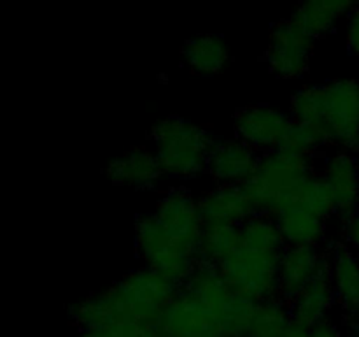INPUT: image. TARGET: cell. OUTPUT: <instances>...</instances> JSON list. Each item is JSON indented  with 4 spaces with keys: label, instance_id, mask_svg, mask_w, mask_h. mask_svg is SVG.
Returning a JSON list of instances; mask_svg holds the SVG:
<instances>
[{
    "label": "cell",
    "instance_id": "28",
    "mask_svg": "<svg viewBox=\"0 0 359 337\" xmlns=\"http://www.w3.org/2000/svg\"><path fill=\"white\" fill-rule=\"evenodd\" d=\"M77 337H165L158 325L128 323V325L111 326L100 330H81Z\"/></svg>",
    "mask_w": 359,
    "mask_h": 337
},
{
    "label": "cell",
    "instance_id": "10",
    "mask_svg": "<svg viewBox=\"0 0 359 337\" xmlns=\"http://www.w3.org/2000/svg\"><path fill=\"white\" fill-rule=\"evenodd\" d=\"M154 218L168 235L195 251L202 234L203 221L198 211V200L184 188H172L158 200Z\"/></svg>",
    "mask_w": 359,
    "mask_h": 337
},
{
    "label": "cell",
    "instance_id": "5",
    "mask_svg": "<svg viewBox=\"0 0 359 337\" xmlns=\"http://www.w3.org/2000/svg\"><path fill=\"white\" fill-rule=\"evenodd\" d=\"M135 248L146 267L160 272L177 286H182L198 265L195 251L168 235L154 214L137 216Z\"/></svg>",
    "mask_w": 359,
    "mask_h": 337
},
{
    "label": "cell",
    "instance_id": "14",
    "mask_svg": "<svg viewBox=\"0 0 359 337\" xmlns=\"http://www.w3.org/2000/svg\"><path fill=\"white\" fill-rule=\"evenodd\" d=\"M258 160V151L242 140H217L210 153L207 171L219 185L242 186L252 178Z\"/></svg>",
    "mask_w": 359,
    "mask_h": 337
},
{
    "label": "cell",
    "instance_id": "25",
    "mask_svg": "<svg viewBox=\"0 0 359 337\" xmlns=\"http://www.w3.org/2000/svg\"><path fill=\"white\" fill-rule=\"evenodd\" d=\"M323 109H325V86L311 84L304 86L291 98V119L302 125L321 130Z\"/></svg>",
    "mask_w": 359,
    "mask_h": 337
},
{
    "label": "cell",
    "instance_id": "16",
    "mask_svg": "<svg viewBox=\"0 0 359 337\" xmlns=\"http://www.w3.org/2000/svg\"><path fill=\"white\" fill-rule=\"evenodd\" d=\"M337 302L332 284V260L326 255L319 276L291 302H287L291 319L294 325L311 330L318 323L325 322L330 308Z\"/></svg>",
    "mask_w": 359,
    "mask_h": 337
},
{
    "label": "cell",
    "instance_id": "3",
    "mask_svg": "<svg viewBox=\"0 0 359 337\" xmlns=\"http://www.w3.org/2000/svg\"><path fill=\"white\" fill-rule=\"evenodd\" d=\"M151 140L161 172L175 179H189L209 167L216 137L189 119L170 116L151 128Z\"/></svg>",
    "mask_w": 359,
    "mask_h": 337
},
{
    "label": "cell",
    "instance_id": "8",
    "mask_svg": "<svg viewBox=\"0 0 359 337\" xmlns=\"http://www.w3.org/2000/svg\"><path fill=\"white\" fill-rule=\"evenodd\" d=\"M314 51V39L291 20L279 21L270 32L266 63L273 76L297 79L309 70Z\"/></svg>",
    "mask_w": 359,
    "mask_h": 337
},
{
    "label": "cell",
    "instance_id": "22",
    "mask_svg": "<svg viewBox=\"0 0 359 337\" xmlns=\"http://www.w3.org/2000/svg\"><path fill=\"white\" fill-rule=\"evenodd\" d=\"M241 248V230L230 225H203L195 248L198 263L219 267Z\"/></svg>",
    "mask_w": 359,
    "mask_h": 337
},
{
    "label": "cell",
    "instance_id": "9",
    "mask_svg": "<svg viewBox=\"0 0 359 337\" xmlns=\"http://www.w3.org/2000/svg\"><path fill=\"white\" fill-rule=\"evenodd\" d=\"M156 325L165 337H228L212 311L182 288L163 309Z\"/></svg>",
    "mask_w": 359,
    "mask_h": 337
},
{
    "label": "cell",
    "instance_id": "30",
    "mask_svg": "<svg viewBox=\"0 0 359 337\" xmlns=\"http://www.w3.org/2000/svg\"><path fill=\"white\" fill-rule=\"evenodd\" d=\"M347 44L349 49L359 58V4L349 14V23H347Z\"/></svg>",
    "mask_w": 359,
    "mask_h": 337
},
{
    "label": "cell",
    "instance_id": "1",
    "mask_svg": "<svg viewBox=\"0 0 359 337\" xmlns=\"http://www.w3.org/2000/svg\"><path fill=\"white\" fill-rule=\"evenodd\" d=\"M181 286L149 267L132 270L107 290L69 308V318L81 330L111 329L128 323L156 325L163 309Z\"/></svg>",
    "mask_w": 359,
    "mask_h": 337
},
{
    "label": "cell",
    "instance_id": "27",
    "mask_svg": "<svg viewBox=\"0 0 359 337\" xmlns=\"http://www.w3.org/2000/svg\"><path fill=\"white\" fill-rule=\"evenodd\" d=\"M297 202L323 220H328L332 214H335V200H333L328 185L323 181L319 174H314L305 183Z\"/></svg>",
    "mask_w": 359,
    "mask_h": 337
},
{
    "label": "cell",
    "instance_id": "2",
    "mask_svg": "<svg viewBox=\"0 0 359 337\" xmlns=\"http://www.w3.org/2000/svg\"><path fill=\"white\" fill-rule=\"evenodd\" d=\"M314 174V165L309 157L273 150L259 154L255 174L242 188L256 214L273 218L287 206L297 204L302 188Z\"/></svg>",
    "mask_w": 359,
    "mask_h": 337
},
{
    "label": "cell",
    "instance_id": "29",
    "mask_svg": "<svg viewBox=\"0 0 359 337\" xmlns=\"http://www.w3.org/2000/svg\"><path fill=\"white\" fill-rule=\"evenodd\" d=\"M344 223H346L344 225V239L347 242V248L359 258V213Z\"/></svg>",
    "mask_w": 359,
    "mask_h": 337
},
{
    "label": "cell",
    "instance_id": "11",
    "mask_svg": "<svg viewBox=\"0 0 359 337\" xmlns=\"http://www.w3.org/2000/svg\"><path fill=\"white\" fill-rule=\"evenodd\" d=\"M293 123L290 114L272 105H249L237 111L233 128L237 139L255 151L269 153L279 147L280 139Z\"/></svg>",
    "mask_w": 359,
    "mask_h": 337
},
{
    "label": "cell",
    "instance_id": "18",
    "mask_svg": "<svg viewBox=\"0 0 359 337\" xmlns=\"http://www.w3.org/2000/svg\"><path fill=\"white\" fill-rule=\"evenodd\" d=\"M332 260V284L335 298L346 309L354 326L359 325V258L344 246H335Z\"/></svg>",
    "mask_w": 359,
    "mask_h": 337
},
{
    "label": "cell",
    "instance_id": "34",
    "mask_svg": "<svg viewBox=\"0 0 359 337\" xmlns=\"http://www.w3.org/2000/svg\"><path fill=\"white\" fill-rule=\"evenodd\" d=\"M349 337H356V336H349Z\"/></svg>",
    "mask_w": 359,
    "mask_h": 337
},
{
    "label": "cell",
    "instance_id": "17",
    "mask_svg": "<svg viewBox=\"0 0 359 337\" xmlns=\"http://www.w3.org/2000/svg\"><path fill=\"white\" fill-rule=\"evenodd\" d=\"M105 176L114 185L135 190H151L163 176L154 151L147 147H133L121 157L114 158L105 167Z\"/></svg>",
    "mask_w": 359,
    "mask_h": 337
},
{
    "label": "cell",
    "instance_id": "6",
    "mask_svg": "<svg viewBox=\"0 0 359 337\" xmlns=\"http://www.w3.org/2000/svg\"><path fill=\"white\" fill-rule=\"evenodd\" d=\"M283 253L241 246L219 265L221 274L237 293L256 302L280 298L279 262Z\"/></svg>",
    "mask_w": 359,
    "mask_h": 337
},
{
    "label": "cell",
    "instance_id": "26",
    "mask_svg": "<svg viewBox=\"0 0 359 337\" xmlns=\"http://www.w3.org/2000/svg\"><path fill=\"white\" fill-rule=\"evenodd\" d=\"M326 144H328V140L323 136L321 130L293 121L283 136V139H280L277 150L286 151V153L291 154H298V157L311 158L312 154L323 150Z\"/></svg>",
    "mask_w": 359,
    "mask_h": 337
},
{
    "label": "cell",
    "instance_id": "15",
    "mask_svg": "<svg viewBox=\"0 0 359 337\" xmlns=\"http://www.w3.org/2000/svg\"><path fill=\"white\" fill-rule=\"evenodd\" d=\"M198 211L203 225L241 227L256 211L242 186L219 185L198 199Z\"/></svg>",
    "mask_w": 359,
    "mask_h": 337
},
{
    "label": "cell",
    "instance_id": "20",
    "mask_svg": "<svg viewBox=\"0 0 359 337\" xmlns=\"http://www.w3.org/2000/svg\"><path fill=\"white\" fill-rule=\"evenodd\" d=\"M356 4L347 0H312L302 4L290 20L312 39L325 37L335 28L337 21L346 13H351Z\"/></svg>",
    "mask_w": 359,
    "mask_h": 337
},
{
    "label": "cell",
    "instance_id": "7",
    "mask_svg": "<svg viewBox=\"0 0 359 337\" xmlns=\"http://www.w3.org/2000/svg\"><path fill=\"white\" fill-rule=\"evenodd\" d=\"M321 132L342 151H359V81L333 79L325 84Z\"/></svg>",
    "mask_w": 359,
    "mask_h": 337
},
{
    "label": "cell",
    "instance_id": "33",
    "mask_svg": "<svg viewBox=\"0 0 359 337\" xmlns=\"http://www.w3.org/2000/svg\"><path fill=\"white\" fill-rule=\"evenodd\" d=\"M353 336L359 337V325H358V326H354V329H353Z\"/></svg>",
    "mask_w": 359,
    "mask_h": 337
},
{
    "label": "cell",
    "instance_id": "21",
    "mask_svg": "<svg viewBox=\"0 0 359 337\" xmlns=\"http://www.w3.org/2000/svg\"><path fill=\"white\" fill-rule=\"evenodd\" d=\"M182 60L193 72L214 76L224 69L230 60V51L219 35H198L182 46Z\"/></svg>",
    "mask_w": 359,
    "mask_h": 337
},
{
    "label": "cell",
    "instance_id": "13",
    "mask_svg": "<svg viewBox=\"0 0 359 337\" xmlns=\"http://www.w3.org/2000/svg\"><path fill=\"white\" fill-rule=\"evenodd\" d=\"M326 255L312 246H286L279 262V295L291 302L321 272Z\"/></svg>",
    "mask_w": 359,
    "mask_h": 337
},
{
    "label": "cell",
    "instance_id": "32",
    "mask_svg": "<svg viewBox=\"0 0 359 337\" xmlns=\"http://www.w3.org/2000/svg\"><path fill=\"white\" fill-rule=\"evenodd\" d=\"M283 337H311V330L309 329H304V326L300 325H291L290 329H287V332L284 333Z\"/></svg>",
    "mask_w": 359,
    "mask_h": 337
},
{
    "label": "cell",
    "instance_id": "23",
    "mask_svg": "<svg viewBox=\"0 0 359 337\" xmlns=\"http://www.w3.org/2000/svg\"><path fill=\"white\" fill-rule=\"evenodd\" d=\"M293 325L290 305L283 298L258 302L244 337H283Z\"/></svg>",
    "mask_w": 359,
    "mask_h": 337
},
{
    "label": "cell",
    "instance_id": "24",
    "mask_svg": "<svg viewBox=\"0 0 359 337\" xmlns=\"http://www.w3.org/2000/svg\"><path fill=\"white\" fill-rule=\"evenodd\" d=\"M238 230H241V246L245 248L272 253H283L286 248V242L272 216L255 214L244 225H241Z\"/></svg>",
    "mask_w": 359,
    "mask_h": 337
},
{
    "label": "cell",
    "instance_id": "4",
    "mask_svg": "<svg viewBox=\"0 0 359 337\" xmlns=\"http://www.w3.org/2000/svg\"><path fill=\"white\" fill-rule=\"evenodd\" d=\"M181 288L212 311L228 337L245 336L258 302L237 293L219 267L198 263Z\"/></svg>",
    "mask_w": 359,
    "mask_h": 337
},
{
    "label": "cell",
    "instance_id": "12",
    "mask_svg": "<svg viewBox=\"0 0 359 337\" xmlns=\"http://www.w3.org/2000/svg\"><path fill=\"white\" fill-rule=\"evenodd\" d=\"M323 181L328 185L335 200V214L344 221L358 213L359 200V167L358 161L349 151H335L323 161Z\"/></svg>",
    "mask_w": 359,
    "mask_h": 337
},
{
    "label": "cell",
    "instance_id": "19",
    "mask_svg": "<svg viewBox=\"0 0 359 337\" xmlns=\"http://www.w3.org/2000/svg\"><path fill=\"white\" fill-rule=\"evenodd\" d=\"M286 246H312L325 241L326 220L316 216L300 204H291L273 216Z\"/></svg>",
    "mask_w": 359,
    "mask_h": 337
},
{
    "label": "cell",
    "instance_id": "31",
    "mask_svg": "<svg viewBox=\"0 0 359 337\" xmlns=\"http://www.w3.org/2000/svg\"><path fill=\"white\" fill-rule=\"evenodd\" d=\"M311 337H342V333H340L339 326L335 323H332L330 319H325V322L312 326Z\"/></svg>",
    "mask_w": 359,
    "mask_h": 337
}]
</instances>
